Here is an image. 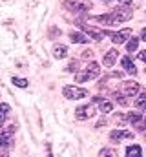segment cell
<instances>
[{"label": "cell", "instance_id": "cell-17", "mask_svg": "<svg viewBox=\"0 0 146 157\" xmlns=\"http://www.w3.org/2000/svg\"><path fill=\"white\" fill-rule=\"evenodd\" d=\"M143 119V115L139 113V112H130V113H126V121L128 122H139Z\"/></svg>", "mask_w": 146, "mask_h": 157}, {"label": "cell", "instance_id": "cell-5", "mask_svg": "<svg viewBox=\"0 0 146 157\" xmlns=\"http://www.w3.org/2000/svg\"><path fill=\"white\" fill-rule=\"evenodd\" d=\"M104 35L111 37V42H113V44H122L124 40H130L132 29H130V28H126V29H122V31H119V33H113V31H104Z\"/></svg>", "mask_w": 146, "mask_h": 157}, {"label": "cell", "instance_id": "cell-23", "mask_svg": "<svg viewBox=\"0 0 146 157\" xmlns=\"http://www.w3.org/2000/svg\"><path fill=\"white\" fill-rule=\"evenodd\" d=\"M9 110H11V108H9V104H6V102H2V104H0V112H2V113H7Z\"/></svg>", "mask_w": 146, "mask_h": 157}, {"label": "cell", "instance_id": "cell-22", "mask_svg": "<svg viewBox=\"0 0 146 157\" xmlns=\"http://www.w3.org/2000/svg\"><path fill=\"white\" fill-rule=\"evenodd\" d=\"M80 57H82V59H91V57H93V51H91V49H84V51L80 53Z\"/></svg>", "mask_w": 146, "mask_h": 157}, {"label": "cell", "instance_id": "cell-14", "mask_svg": "<svg viewBox=\"0 0 146 157\" xmlns=\"http://www.w3.org/2000/svg\"><path fill=\"white\" fill-rule=\"evenodd\" d=\"M70 39H71V42H75V44H86V42H88V37H84V35L79 33V31H71V33H70Z\"/></svg>", "mask_w": 146, "mask_h": 157}, {"label": "cell", "instance_id": "cell-28", "mask_svg": "<svg viewBox=\"0 0 146 157\" xmlns=\"http://www.w3.org/2000/svg\"><path fill=\"white\" fill-rule=\"evenodd\" d=\"M121 4H124V6H132V0H119Z\"/></svg>", "mask_w": 146, "mask_h": 157}, {"label": "cell", "instance_id": "cell-18", "mask_svg": "<svg viewBox=\"0 0 146 157\" xmlns=\"http://www.w3.org/2000/svg\"><path fill=\"white\" fill-rule=\"evenodd\" d=\"M137 46H139V40L137 39H130V42L126 44V49H128L130 53H133V51L137 49Z\"/></svg>", "mask_w": 146, "mask_h": 157}, {"label": "cell", "instance_id": "cell-10", "mask_svg": "<svg viewBox=\"0 0 146 157\" xmlns=\"http://www.w3.org/2000/svg\"><path fill=\"white\" fill-rule=\"evenodd\" d=\"M13 132H15V124L7 126V130L0 133V148H4V146H7V144H9V139H11Z\"/></svg>", "mask_w": 146, "mask_h": 157}, {"label": "cell", "instance_id": "cell-21", "mask_svg": "<svg viewBox=\"0 0 146 157\" xmlns=\"http://www.w3.org/2000/svg\"><path fill=\"white\" fill-rule=\"evenodd\" d=\"M77 68H79V62H77V60H71V62L68 64V68H66V71H79Z\"/></svg>", "mask_w": 146, "mask_h": 157}, {"label": "cell", "instance_id": "cell-31", "mask_svg": "<svg viewBox=\"0 0 146 157\" xmlns=\"http://www.w3.org/2000/svg\"><path fill=\"white\" fill-rule=\"evenodd\" d=\"M144 139H146V132H144Z\"/></svg>", "mask_w": 146, "mask_h": 157}, {"label": "cell", "instance_id": "cell-19", "mask_svg": "<svg viewBox=\"0 0 146 157\" xmlns=\"http://www.w3.org/2000/svg\"><path fill=\"white\" fill-rule=\"evenodd\" d=\"M13 84H15V86H18V88H28V84H29V82H28L26 78H17V77H13Z\"/></svg>", "mask_w": 146, "mask_h": 157}, {"label": "cell", "instance_id": "cell-26", "mask_svg": "<svg viewBox=\"0 0 146 157\" xmlns=\"http://www.w3.org/2000/svg\"><path fill=\"white\" fill-rule=\"evenodd\" d=\"M4 121H6V113H2V112H0V128L4 126Z\"/></svg>", "mask_w": 146, "mask_h": 157}, {"label": "cell", "instance_id": "cell-11", "mask_svg": "<svg viewBox=\"0 0 146 157\" xmlns=\"http://www.w3.org/2000/svg\"><path fill=\"white\" fill-rule=\"evenodd\" d=\"M122 66H124V70H126L130 75H137V68H135V64L132 62L130 57H124V59H122Z\"/></svg>", "mask_w": 146, "mask_h": 157}, {"label": "cell", "instance_id": "cell-13", "mask_svg": "<svg viewBox=\"0 0 146 157\" xmlns=\"http://www.w3.org/2000/svg\"><path fill=\"white\" fill-rule=\"evenodd\" d=\"M66 53H68V48L62 46V44H57V46L53 48V55H55V59H64Z\"/></svg>", "mask_w": 146, "mask_h": 157}, {"label": "cell", "instance_id": "cell-2", "mask_svg": "<svg viewBox=\"0 0 146 157\" xmlns=\"http://www.w3.org/2000/svg\"><path fill=\"white\" fill-rule=\"evenodd\" d=\"M99 73H101V68H99V64H95V62H91L84 71H80V73H77V82L80 84V82H86V80H91V78L99 77Z\"/></svg>", "mask_w": 146, "mask_h": 157}, {"label": "cell", "instance_id": "cell-3", "mask_svg": "<svg viewBox=\"0 0 146 157\" xmlns=\"http://www.w3.org/2000/svg\"><path fill=\"white\" fill-rule=\"evenodd\" d=\"M64 7L68 11H75V13H84L88 9H91V2L88 0H66Z\"/></svg>", "mask_w": 146, "mask_h": 157}, {"label": "cell", "instance_id": "cell-24", "mask_svg": "<svg viewBox=\"0 0 146 157\" xmlns=\"http://www.w3.org/2000/svg\"><path fill=\"white\" fill-rule=\"evenodd\" d=\"M101 155H115V150H101Z\"/></svg>", "mask_w": 146, "mask_h": 157}, {"label": "cell", "instance_id": "cell-4", "mask_svg": "<svg viewBox=\"0 0 146 157\" xmlns=\"http://www.w3.org/2000/svg\"><path fill=\"white\" fill-rule=\"evenodd\" d=\"M62 93H64L66 99L79 101V99H84V97L88 95V90H84V88H77V86H64Z\"/></svg>", "mask_w": 146, "mask_h": 157}, {"label": "cell", "instance_id": "cell-6", "mask_svg": "<svg viewBox=\"0 0 146 157\" xmlns=\"http://www.w3.org/2000/svg\"><path fill=\"white\" fill-rule=\"evenodd\" d=\"M93 115H95V108H93V104L80 106V108H77V112H75V117L79 119V121H86V119L93 117Z\"/></svg>", "mask_w": 146, "mask_h": 157}, {"label": "cell", "instance_id": "cell-1", "mask_svg": "<svg viewBox=\"0 0 146 157\" xmlns=\"http://www.w3.org/2000/svg\"><path fill=\"white\" fill-rule=\"evenodd\" d=\"M130 18H132V9H130L128 6L119 7V9L111 11L108 15H99V17H95L97 22L106 24V26H113V24H119V22H126V20H130Z\"/></svg>", "mask_w": 146, "mask_h": 157}, {"label": "cell", "instance_id": "cell-25", "mask_svg": "<svg viewBox=\"0 0 146 157\" xmlns=\"http://www.w3.org/2000/svg\"><path fill=\"white\" fill-rule=\"evenodd\" d=\"M139 59H141L143 62H146V49H144V51H141V53H139Z\"/></svg>", "mask_w": 146, "mask_h": 157}, {"label": "cell", "instance_id": "cell-29", "mask_svg": "<svg viewBox=\"0 0 146 157\" xmlns=\"http://www.w3.org/2000/svg\"><path fill=\"white\" fill-rule=\"evenodd\" d=\"M141 37H143V40L146 42V29H143V33H141Z\"/></svg>", "mask_w": 146, "mask_h": 157}, {"label": "cell", "instance_id": "cell-30", "mask_svg": "<svg viewBox=\"0 0 146 157\" xmlns=\"http://www.w3.org/2000/svg\"><path fill=\"white\" fill-rule=\"evenodd\" d=\"M143 128H146V119H144V124H143Z\"/></svg>", "mask_w": 146, "mask_h": 157}, {"label": "cell", "instance_id": "cell-15", "mask_svg": "<svg viewBox=\"0 0 146 157\" xmlns=\"http://www.w3.org/2000/svg\"><path fill=\"white\" fill-rule=\"evenodd\" d=\"M126 155H133V157H141L143 155V150H141V146H137V144H133V146H128L126 148Z\"/></svg>", "mask_w": 146, "mask_h": 157}, {"label": "cell", "instance_id": "cell-20", "mask_svg": "<svg viewBox=\"0 0 146 157\" xmlns=\"http://www.w3.org/2000/svg\"><path fill=\"white\" fill-rule=\"evenodd\" d=\"M113 110V104L111 102H101V112L102 113H110Z\"/></svg>", "mask_w": 146, "mask_h": 157}, {"label": "cell", "instance_id": "cell-27", "mask_svg": "<svg viewBox=\"0 0 146 157\" xmlns=\"http://www.w3.org/2000/svg\"><path fill=\"white\" fill-rule=\"evenodd\" d=\"M104 124H106V121H104V119H101V121H99V122H97V128H102V126H104Z\"/></svg>", "mask_w": 146, "mask_h": 157}, {"label": "cell", "instance_id": "cell-9", "mask_svg": "<svg viewBox=\"0 0 146 157\" xmlns=\"http://www.w3.org/2000/svg\"><path fill=\"white\" fill-rule=\"evenodd\" d=\"M110 137H111V141H121V139H132L133 133L128 132V130H113L110 133Z\"/></svg>", "mask_w": 146, "mask_h": 157}, {"label": "cell", "instance_id": "cell-7", "mask_svg": "<svg viewBox=\"0 0 146 157\" xmlns=\"http://www.w3.org/2000/svg\"><path fill=\"white\" fill-rule=\"evenodd\" d=\"M122 91L126 97H135L139 93V82H133V80L122 82Z\"/></svg>", "mask_w": 146, "mask_h": 157}, {"label": "cell", "instance_id": "cell-12", "mask_svg": "<svg viewBox=\"0 0 146 157\" xmlns=\"http://www.w3.org/2000/svg\"><path fill=\"white\" fill-rule=\"evenodd\" d=\"M117 55H119L117 49H110L106 53V57H104V66H113V62L117 60Z\"/></svg>", "mask_w": 146, "mask_h": 157}, {"label": "cell", "instance_id": "cell-8", "mask_svg": "<svg viewBox=\"0 0 146 157\" xmlns=\"http://www.w3.org/2000/svg\"><path fill=\"white\" fill-rule=\"evenodd\" d=\"M79 26H80V29H82L84 33H88V35L91 37V40H97V42H101V40L104 39V31H99V29H95V28H90V26H84L82 22H80Z\"/></svg>", "mask_w": 146, "mask_h": 157}, {"label": "cell", "instance_id": "cell-16", "mask_svg": "<svg viewBox=\"0 0 146 157\" xmlns=\"http://www.w3.org/2000/svg\"><path fill=\"white\" fill-rule=\"evenodd\" d=\"M135 104H137V108H139V110L146 112V91H143V93L139 95V99L135 101Z\"/></svg>", "mask_w": 146, "mask_h": 157}]
</instances>
